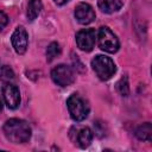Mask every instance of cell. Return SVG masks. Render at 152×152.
<instances>
[{
    "instance_id": "obj_1",
    "label": "cell",
    "mask_w": 152,
    "mask_h": 152,
    "mask_svg": "<svg viewBox=\"0 0 152 152\" xmlns=\"http://www.w3.org/2000/svg\"><path fill=\"white\" fill-rule=\"evenodd\" d=\"M4 133L7 140L13 144H24L31 138L30 125L21 119H10L4 125Z\"/></svg>"
},
{
    "instance_id": "obj_2",
    "label": "cell",
    "mask_w": 152,
    "mask_h": 152,
    "mask_svg": "<svg viewBox=\"0 0 152 152\" xmlns=\"http://www.w3.org/2000/svg\"><path fill=\"white\" fill-rule=\"evenodd\" d=\"M69 114L74 121H83L89 114V106L87 101L78 94H71L66 100Z\"/></svg>"
},
{
    "instance_id": "obj_3",
    "label": "cell",
    "mask_w": 152,
    "mask_h": 152,
    "mask_svg": "<svg viewBox=\"0 0 152 152\" xmlns=\"http://www.w3.org/2000/svg\"><path fill=\"white\" fill-rule=\"evenodd\" d=\"M91 68L95 71L96 76L102 81L109 80L116 71V66L112 58L103 55H97L95 58H93Z\"/></svg>"
},
{
    "instance_id": "obj_4",
    "label": "cell",
    "mask_w": 152,
    "mask_h": 152,
    "mask_svg": "<svg viewBox=\"0 0 152 152\" xmlns=\"http://www.w3.org/2000/svg\"><path fill=\"white\" fill-rule=\"evenodd\" d=\"M96 38H97L99 46L101 50L109 52V53H114L119 50V46H120L119 39L109 27L107 26L100 27Z\"/></svg>"
},
{
    "instance_id": "obj_5",
    "label": "cell",
    "mask_w": 152,
    "mask_h": 152,
    "mask_svg": "<svg viewBox=\"0 0 152 152\" xmlns=\"http://www.w3.org/2000/svg\"><path fill=\"white\" fill-rule=\"evenodd\" d=\"M51 78L57 86L68 87L74 82L75 75L70 66L65 64H59L51 70Z\"/></svg>"
},
{
    "instance_id": "obj_6",
    "label": "cell",
    "mask_w": 152,
    "mask_h": 152,
    "mask_svg": "<svg viewBox=\"0 0 152 152\" xmlns=\"http://www.w3.org/2000/svg\"><path fill=\"white\" fill-rule=\"evenodd\" d=\"M97 33L94 28H83L76 33V44L80 50L84 52H89L93 50L96 42Z\"/></svg>"
},
{
    "instance_id": "obj_7",
    "label": "cell",
    "mask_w": 152,
    "mask_h": 152,
    "mask_svg": "<svg viewBox=\"0 0 152 152\" xmlns=\"http://www.w3.org/2000/svg\"><path fill=\"white\" fill-rule=\"evenodd\" d=\"M11 42H12L13 49L17 53H19V55L25 53V51L27 49V44H28V36H27V32L24 26H18L14 30V32L12 33V37H11Z\"/></svg>"
},
{
    "instance_id": "obj_8",
    "label": "cell",
    "mask_w": 152,
    "mask_h": 152,
    "mask_svg": "<svg viewBox=\"0 0 152 152\" xmlns=\"http://www.w3.org/2000/svg\"><path fill=\"white\" fill-rule=\"evenodd\" d=\"M2 96L5 100V103L8 108L15 109L20 104V93L17 86L6 82L2 87Z\"/></svg>"
},
{
    "instance_id": "obj_9",
    "label": "cell",
    "mask_w": 152,
    "mask_h": 152,
    "mask_svg": "<svg viewBox=\"0 0 152 152\" xmlns=\"http://www.w3.org/2000/svg\"><path fill=\"white\" fill-rule=\"evenodd\" d=\"M95 11L94 8L87 2H80L75 7V18L82 25H88L95 19Z\"/></svg>"
},
{
    "instance_id": "obj_10",
    "label": "cell",
    "mask_w": 152,
    "mask_h": 152,
    "mask_svg": "<svg viewBox=\"0 0 152 152\" xmlns=\"http://www.w3.org/2000/svg\"><path fill=\"white\" fill-rule=\"evenodd\" d=\"M99 8L104 13H114L122 7L121 0H97Z\"/></svg>"
},
{
    "instance_id": "obj_11",
    "label": "cell",
    "mask_w": 152,
    "mask_h": 152,
    "mask_svg": "<svg viewBox=\"0 0 152 152\" xmlns=\"http://www.w3.org/2000/svg\"><path fill=\"white\" fill-rule=\"evenodd\" d=\"M76 140L80 145V147L86 148L90 145L91 140H93V132L90 131V128L88 127H83L81 129L77 131L76 133Z\"/></svg>"
},
{
    "instance_id": "obj_12",
    "label": "cell",
    "mask_w": 152,
    "mask_h": 152,
    "mask_svg": "<svg viewBox=\"0 0 152 152\" xmlns=\"http://www.w3.org/2000/svg\"><path fill=\"white\" fill-rule=\"evenodd\" d=\"M42 8H43V4L40 0H30L27 4V11H26L27 19L31 21L34 20L39 15Z\"/></svg>"
},
{
    "instance_id": "obj_13",
    "label": "cell",
    "mask_w": 152,
    "mask_h": 152,
    "mask_svg": "<svg viewBox=\"0 0 152 152\" xmlns=\"http://www.w3.org/2000/svg\"><path fill=\"white\" fill-rule=\"evenodd\" d=\"M135 135L139 140L151 141V138H152V126H151V124L145 122V124L140 125L135 131Z\"/></svg>"
},
{
    "instance_id": "obj_14",
    "label": "cell",
    "mask_w": 152,
    "mask_h": 152,
    "mask_svg": "<svg viewBox=\"0 0 152 152\" xmlns=\"http://www.w3.org/2000/svg\"><path fill=\"white\" fill-rule=\"evenodd\" d=\"M59 53H61L59 44L56 43V42L50 43L48 49H46V59H48V62H51L52 59H55Z\"/></svg>"
},
{
    "instance_id": "obj_15",
    "label": "cell",
    "mask_w": 152,
    "mask_h": 152,
    "mask_svg": "<svg viewBox=\"0 0 152 152\" xmlns=\"http://www.w3.org/2000/svg\"><path fill=\"white\" fill-rule=\"evenodd\" d=\"M14 78V72L11 66L6 64H0V80L4 82H10Z\"/></svg>"
},
{
    "instance_id": "obj_16",
    "label": "cell",
    "mask_w": 152,
    "mask_h": 152,
    "mask_svg": "<svg viewBox=\"0 0 152 152\" xmlns=\"http://www.w3.org/2000/svg\"><path fill=\"white\" fill-rule=\"evenodd\" d=\"M116 89L122 96H127L129 93V87H128V81L127 77H121L120 81L116 83Z\"/></svg>"
},
{
    "instance_id": "obj_17",
    "label": "cell",
    "mask_w": 152,
    "mask_h": 152,
    "mask_svg": "<svg viewBox=\"0 0 152 152\" xmlns=\"http://www.w3.org/2000/svg\"><path fill=\"white\" fill-rule=\"evenodd\" d=\"M7 24H8V17L2 11H0V30H2Z\"/></svg>"
},
{
    "instance_id": "obj_18",
    "label": "cell",
    "mask_w": 152,
    "mask_h": 152,
    "mask_svg": "<svg viewBox=\"0 0 152 152\" xmlns=\"http://www.w3.org/2000/svg\"><path fill=\"white\" fill-rule=\"evenodd\" d=\"M55 1V4H57V5H64V4H66L69 0H53Z\"/></svg>"
},
{
    "instance_id": "obj_19",
    "label": "cell",
    "mask_w": 152,
    "mask_h": 152,
    "mask_svg": "<svg viewBox=\"0 0 152 152\" xmlns=\"http://www.w3.org/2000/svg\"><path fill=\"white\" fill-rule=\"evenodd\" d=\"M1 109H2V101H1V99H0V112H1Z\"/></svg>"
}]
</instances>
